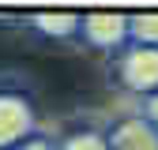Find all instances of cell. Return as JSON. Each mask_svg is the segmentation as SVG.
<instances>
[{
    "label": "cell",
    "mask_w": 158,
    "mask_h": 150,
    "mask_svg": "<svg viewBox=\"0 0 158 150\" xmlns=\"http://www.w3.org/2000/svg\"><path fill=\"white\" fill-rule=\"evenodd\" d=\"M117 79L132 94H154L158 90V49L151 45H124L117 60Z\"/></svg>",
    "instance_id": "6da1fadb"
},
{
    "label": "cell",
    "mask_w": 158,
    "mask_h": 150,
    "mask_svg": "<svg viewBox=\"0 0 158 150\" xmlns=\"http://www.w3.org/2000/svg\"><path fill=\"white\" fill-rule=\"evenodd\" d=\"M30 135H38V116L30 98L15 90H0V150H11Z\"/></svg>",
    "instance_id": "7a4b0ae2"
},
{
    "label": "cell",
    "mask_w": 158,
    "mask_h": 150,
    "mask_svg": "<svg viewBox=\"0 0 158 150\" xmlns=\"http://www.w3.org/2000/svg\"><path fill=\"white\" fill-rule=\"evenodd\" d=\"M79 34H83L94 49L117 53V49L128 45V15H121V11H90V15H79Z\"/></svg>",
    "instance_id": "3957f363"
},
{
    "label": "cell",
    "mask_w": 158,
    "mask_h": 150,
    "mask_svg": "<svg viewBox=\"0 0 158 150\" xmlns=\"http://www.w3.org/2000/svg\"><path fill=\"white\" fill-rule=\"evenodd\" d=\"M106 146L109 150H158V131L135 112V116L117 120L106 131Z\"/></svg>",
    "instance_id": "277c9868"
},
{
    "label": "cell",
    "mask_w": 158,
    "mask_h": 150,
    "mask_svg": "<svg viewBox=\"0 0 158 150\" xmlns=\"http://www.w3.org/2000/svg\"><path fill=\"white\" fill-rule=\"evenodd\" d=\"M34 30H42L49 38H72L79 34V15L75 11H34Z\"/></svg>",
    "instance_id": "5b68a950"
},
{
    "label": "cell",
    "mask_w": 158,
    "mask_h": 150,
    "mask_svg": "<svg viewBox=\"0 0 158 150\" xmlns=\"http://www.w3.org/2000/svg\"><path fill=\"white\" fill-rule=\"evenodd\" d=\"M128 45H151V49H158V11L128 15Z\"/></svg>",
    "instance_id": "8992f818"
},
{
    "label": "cell",
    "mask_w": 158,
    "mask_h": 150,
    "mask_svg": "<svg viewBox=\"0 0 158 150\" xmlns=\"http://www.w3.org/2000/svg\"><path fill=\"white\" fill-rule=\"evenodd\" d=\"M56 150H109V146H106V135H102V131L83 128V131L64 135V143H56Z\"/></svg>",
    "instance_id": "52a82bcc"
},
{
    "label": "cell",
    "mask_w": 158,
    "mask_h": 150,
    "mask_svg": "<svg viewBox=\"0 0 158 150\" xmlns=\"http://www.w3.org/2000/svg\"><path fill=\"white\" fill-rule=\"evenodd\" d=\"M139 116H143V120H147V124L158 131V90L143 98V109H139Z\"/></svg>",
    "instance_id": "ba28073f"
},
{
    "label": "cell",
    "mask_w": 158,
    "mask_h": 150,
    "mask_svg": "<svg viewBox=\"0 0 158 150\" xmlns=\"http://www.w3.org/2000/svg\"><path fill=\"white\" fill-rule=\"evenodd\" d=\"M11 150H56V143L49 135H30V139H23V143L11 146Z\"/></svg>",
    "instance_id": "9c48e42d"
}]
</instances>
